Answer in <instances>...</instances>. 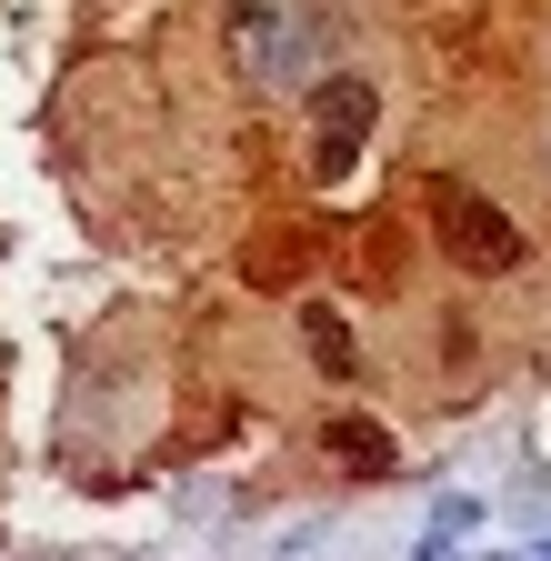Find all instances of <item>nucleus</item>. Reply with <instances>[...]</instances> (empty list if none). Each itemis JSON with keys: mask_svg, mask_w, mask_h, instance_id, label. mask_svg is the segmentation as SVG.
Returning <instances> with one entry per match:
<instances>
[{"mask_svg": "<svg viewBox=\"0 0 551 561\" xmlns=\"http://www.w3.org/2000/svg\"><path fill=\"white\" fill-rule=\"evenodd\" d=\"M432 241L461 261V271H521V221L512 210H492L471 181H432Z\"/></svg>", "mask_w": 551, "mask_h": 561, "instance_id": "nucleus-1", "label": "nucleus"}, {"mask_svg": "<svg viewBox=\"0 0 551 561\" xmlns=\"http://www.w3.org/2000/svg\"><path fill=\"white\" fill-rule=\"evenodd\" d=\"M371 121H381L371 81H321L311 91V181H341V171H352L361 140H371Z\"/></svg>", "mask_w": 551, "mask_h": 561, "instance_id": "nucleus-2", "label": "nucleus"}, {"mask_svg": "<svg viewBox=\"0 0 551 561\" xmlns=\"http://www.w3.org/2000/svg\"><path fill=\"white\" fill-rule=\"evenodd\" d=\"M321 451H331L341 471H361V481H391V461H401L391 432H381V421H361V411H341L331 432H321Z\"/></svg>", "mask_w": 551, "mask_h": 561, "instance_id": "nucleus-3", "label": "nucleus"}, {"mask_svg": "<svg viewBox=\"0 0 551 561\" xmlns=\"http://www.w3.org/2000/svg\"><path fill=\"white\" fill-rule=\"evenodd\" d=\"M301 351H311V371H321V381H352V371H361V341H352V321H341L331 301L301 311Z\"/></svg>", "mask_w": 551, "mask_h": 561, "instance_id": "nucleus-4", "label": "nucleus"}, {"mask_svg": "<svg viewBox=\"0 0 551 561\" xmlns=\"http://www.w3.org/2000/svg\"><path fill=\"white\" fill-rule=\"evenodd\" d=\"M481 531V502H471V491H441V502L422 512V551H461Z\"/></svg>", "mask_w": 551, "mask_h": 561, "instance_id": "nucleus-5", "label": "nucleus"}, {"mask_svg": "<svg viewBox=\"0 0 551 561\" xmlns=\"http://www.w3.org/2000/svg\"><path fill=\"white\" fill-rule=\"evenodd\" d=\"M211 512H221V481H181V522L211 531Z\"/></svg>", "mask_w": 551, "mask_h": 561, "instance_id": "nucleus-6", "label": "nucleus"}, {"mask_svg": "<svg viewBox=\"0 0 551 561\" xmlns=\"http://www.w3.org/2000/svg\"><path fill=\"white\" fill-rule=\"evenodd\" d=\"M531 551H541V561H551V531H531Z\"/></svg>", "mask_w": 551, "mask_h": 561, "instance_id": "nucleus-7", "label": "nucleus"}]
</instances>
